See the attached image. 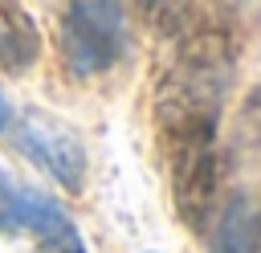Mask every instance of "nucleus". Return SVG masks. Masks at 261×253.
<instances>
[{"mask_svg": "<svg viewBox=\"0 0 261 253\" xmlns=\"http://www.w3.org/2000/svg\"><path fill=\"white\" fill-rule=\"evenodd\" d=\"M232 82V53L220 33H192L155 86V127L171 163V200L192 233H208L220 208L216 131Z\"/></svg>", "mask_w": 261, "mask_h": 253, "instance_id": "nucleus-1", "label": "nucleus"}, {"mask_svg": "<svg viewBox=\"0 0 261 253\" xmlns=\"http://www.w3.org/2000/svg\"><path fill=\"white\" fill-rule=\"evenodd\" d=\"M61 61L69 78L90 82L110 73L130 53V24L118 0H73L61 16Z\"/></svg>", "mask_w": 261, "mask_h": 253, "instance_id": "nucleus-2", "label": "nucleus"}, {"mask_svg": "<svg viewBox=\"0 0 261 253\" xmlns=\"http://www.w3.org/2000/svg\"><path fill=\"white\" fill-rule=\"evenodd\" d=\"M8 135H12V143H16L37 167H45L57 184H65L69 192L82 188V180H86V151H82V143H77L65 127L49 122L45 114H16Z\"/></svg>", "mask_w": 261, "mask_h": 253, "instance_id": "nucleus-3", "label": "nucleus"}, {"mask_svg": "<svg viewBox=\"0 0 261 253\" xmlns=\"http://www.w3.org/2000/svg\"><path fill=\"white\" fill-rule=\"evenodd\" d=\"M33 233L41 253H86L73 220L61 212V204H53L49 196L41 192H29V188H16L12 196V208H8V229L4 233Z\"/></svg>", "mask_w": 261, "mask_h": 253, "instance_id": "nucleus-4", "label": "nucleus"}, {"mask_svg": "<svg viewBox=\"0 0 261 253\" xmlns=\"http://www.w3.org/2000/svg\"><path fill=\"white\" fill-rule=\"evenodd\" d=\"M208 233L212 253H261V208L249 196H232L216 208Z\"/></svg>", "mask_w": 261, "mask_h": 253, "instance_id": "nucleus-5", "label": "nucleus"}, {"mask_svg": "<svg viewBox=\"0 0 261 253\" xmlns=\"http://www.w3.org/2000/svg\"><path fill=\"white\" fill-rule=\"evenodd\" d=\"M37 49H41L37 24L20 8L0 4V69H24L37 57Z\"/></svg>", "mask_w": 261, "mask_h": 253, "instance_id": "nucleus-6", "label": "nucleus"}, {"mask_svg": "<svg viewBox=\"0 0 261 253\" xmlns=\"http://www.w3.org/2000/svg\"><path fill=\"white\" fill-rule=\"evenodd\" d=\"M130 8L159 37H184V29L192 20V0H130Z\"/></svg>", "mask_w": 261, "mask_h": 253, "instance_id": "nucleus-7", "label": "nucleus"}, {"mask_svg": "<svg viewBox=\"0 0 261 253\" xmlns=\"http://www.w3.org/2000/svg\"><path fill=\"white\" fill-rule=\"evenodd\" d=\"M12 196H16V188L0 175V229H8V208H12Z\"/></svg>", "mask_w": 261, "mask_h": 253, "instance_id": "nucleus-8", "label": "nucleus"}, {"mask_svg": "<svg viewBox=\"0 0 261 253\" xmlns=\"http://www.w3.org/2000/svg\"><path fill=\"white\" fill-rule=\"evenodd\" d=\"M12 118H16V110H12V102L0 94V135H8V131H12Z\"/></svg>", "mask_w": 261, "mask_h": 253, "instance_id": "nucleus-9", "label": "nucleus"}, {"mask_svg": "<svg viewBox=\"0 0 261 253\" xmlns=\"http://www.w3.org/2000/svg\"><path fill=\"white\" fill-rule=\"evenodd\" d=\"M220 4H224V8H228V4H241V0H220Z\"/></svg>", "mask_w": 261, "mask_h": 253, "instance_id": "nucleus-10", "label": "nucleus"}]
</instances>
